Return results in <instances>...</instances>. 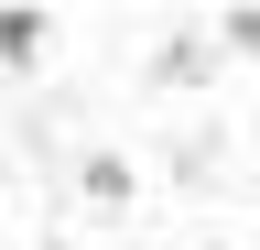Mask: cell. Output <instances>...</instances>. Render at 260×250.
<instances>
[{
  "label": "cell",
  "instance_id": "6da1fadb",
  "mask_svg": "<svg viewBox=\"0 0 260 250\" xmlns=\"http://www.w3.org/2000/svg\"><path fill=\"white\" fill-rule=\"evenodd\" d=\"M44 54V11H0V66H32Z\"/></svg>",
  "mask_w": 260,
  "mask_h": 250
},
{
  "label": "cell",
  "instance_id": "7a4b0ae2",
  "mask_svg": "<svg viewBox=\"0 0 260 250\" xmlns=\"http://www.w3.org/2000/svg\"><path fill=\"white\" fill-rule=\"evenodd\" d=\"M239 44H249V54H260V11H239Z\"/></svg>",
  "mask_w": 260,
  "mask_h": 250
}]
</instances>
